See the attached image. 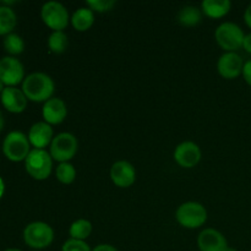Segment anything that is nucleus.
<instances>
[{"label":"nucleus","instance_id":"f257e3e1","mask_svg":"<svg viewBox=\"0 0 251 251\" xmlns=\"http://www.w3.org/2000/svg\"><path fill=\"white\" fill-rule=\"evenodd\" d=\"M22 91L27 100L32 102H44L53 98L55 83L53 78L44 73H32L22 82Z\"/></svg>","mask_w":251,"mask_h":251},{"label":"nucleus","instance_id":"f03ea898","mask_svg":"<svg viewBox=\"0 0 251 251\" xmlns=\"http://www.w3.org/2000/svg\"><path fill=\"white\" fill-rule=\"evenodd\" d=\"M176 220L181 227L188 229H198L207 221V210L205 206L196 201L184 202L176 208Z\"/></svg>","mask_w":251,"mask_h":251},{"label":"nucleus","instance_id":"7ed1b4c3","mask_svg":"<svg viewBox=\"0 0 251 251\" xmlns=\"http://www.w3.org/2000/svg\"><path fill=\"white\" fill-rule=\"evenodd\" d=\"M26 172L36 180H46L53 171V158L46 150H31L25 159Z\"/></svg>","mask_w":251,"mask_h":251},{"label":"nucleus","instance_id":"20e7f679","mask_svg":"<svg viewBox=\"0 0 251 251\" xmlns=\"http://www.w3.org/2000/svg\"><path fill=\"white\" fill-rule=\"evenodd\" d=\"M244 32L239 25L234 22H223L216 28L215 38L218 46L227 51H235L243 48V42H244Z\"/></svg>","mask_w":251,"mask_h":251},{"label":"nucleus","instance_id":"39448f33","mask_svg":"<svg viewBox=\"0 0 251 251\" xmlns=\"http://www.w3.org/2000/svg\"><path fill=\"white\" fill-rule=\"evenodd\" d=\"M24 240L33 250H42L50 247L54 240V230L48 223L32 222L24 229Z\"/></svg>","mask_w":251,"mask_h":251},{"label":"nucleus","instance_id":"423d86ee","mask_svg":"<svg viewBox=\"0 0 251 251\" xmlns=\"http://www.w3.org/2000/svg\"><path fill=\"white\" fill-rule=\"evenodd\" d=\"M77 150L78 141L75 135L71 132H60L54 136L49 146V153L53 161L64 163V162H70L76 156Z\"/></svg>","mask_w":251,"mask_h":251},{"label":"nucleus","instance_id":"0eeeda50","mask_svg":"<svg viewBox=\"0 0 251 251\" xmlns=\"http://www.w3.org/2000/svg\"><path fill=\"white\" fill-rule=\"evenodd\" d=\"M2 152L11 162H22L31 152L28 136L21 131H11L6 135L2 142Z\"/></svg>","mask_w":251,"mask_h":251},{"label":"nucleus","instance_id":"6e6552de","mask_svg":"<svg viewBox=\"0 0 251 251\" xmlns=\"http://www.w3.org/2000/svg\"><path fill=\"white\" fill-rule=\"evenodd\" d=\"M42 21L53 32L64 31L70 22L68 9L61 2L48 1L41 9Z\"/></svg>","mask_w":251,"mask_h":251},{"label":"nucleus","instance_id":"1a4fd4ad","mask_svg":"<svg viewBox=\"0 0 251 251\" xmlns=\"http://www.w3.org/2000/svg\"><path fill=\"white\" fill-rule=\"evenodd\" d=\"M0 80L6 87H15L25 80V68L19 59L4 56L0 60Z\"/></svg>","mask_w":251,"mask_h":251},{"label":"nucleus","instance_id":"9d476101","mask_svg":"<svg viewBox=\"0 0 251 251\" xmlns=\"http://www.w3.org/2000/svg\"><path fill=\"white\" fill-rule=\"evenodd\" d=\"M201 150L193 141H184L174 150V161L181 168L190 169L198 166L201 161Z\"/></svg>","mask_w":251,"mask_h":251},{"label":"nucleus","instance_id":"9b49d317","mask_svg":"<svg viewBox=\"0 0 251 251\" xmlns=\"http://www.w3.org/2000/svg\"><path fill=\"white\" fill-rule=\"evenodd\" d=\"M244 60L235 51H227L222 54L217 61L218 74L226 80H234L243 74Z\"/></svg>","mask_w":251,"mask_h":251},{"label":"nucleus","instance_id":"f8f14e48","mask_svg":"<svg viewBox=\"0 0 251 251\" xmlns=\"http://www.w3.org/2000/svg\"><path fill=\"white\" fill-rule=\"evenodd\" d=\"M110 179L118 188H130L136 180L135 167L127 161H117L110 168Z\"/></svg>","mask_w":251,"mask_h":251},{"label":"nucleus","instance_id":"ddd939ff","mask_svg":"<svg viewBox=\"0 0 251 251\" xmlns=\"http://www.w3.org/2000/svg\"><path fill=\"white\" fill-rule=\"evenodd\" d=\"M198 247L200 251H227L229 245L220 230L206 228L199 234Z\"/></svg>","mask_w":251,"mask_h":251},{"label":"nucleus","instance_id":"4468645a","mask_svg":"<svg viewBox=\"0 0 251 251\" xmlns=\"http://www.w3.org/2000/svg\"><path fill=\"white\" fill-rule=\"evenodd\" d=\"M43 122L49 125H59L66 119L68 107L61 98L53 97L47 100L42 109Z\"/></svg>","mask_w":251,"mask_h":251},{"label":"nucleus","instance_id":"2eb2a0df","mask_svg":"<svg viewBox=\"0 0 251 251\" xmlns=\"http://www.w3.org/2000/svg\"><path fill=\"white\" fill-rule=\"evenodd\" d=\"M53 139V127L46 122L36 123L32 125L28 131L29 144L37 150H46V147L50 146Z\"/></svg>","mask_w":251,"mask_h":251},{"label":"nucleus","instance_id":"dca6fc26","mask_svg":"<svg viewBox=\"0 0 251 251\" xmlns=\"http://www.w3.org/2000/svg\"><path fill=\"white\" fill-rule=\"evenodd\" d=\"M1 104L5 109L14 114H20L27 107V97L24 91L16 87H5L1 95Z\"/></svg>","mask_w":251,"mask_h":251},{"label":"nucleus","instance_id":"f3484780","mask_svg":"<svg viewBox=\"0 0 251 251\" xmlns=\"http://www.w3.org/2000/svg\"><path fill=\"white\" fill-rule=\"evenodd\" d=\"M232 9V2L229 0H205L201 4V11L210 19H222Z\"/></svg>","mask_w":251,"mask_h":251},{"label":"nucleus","instance_id":"a211bd4d","mask_svg":"<svg viewBox=\"0 0 251 251\" xmlns=\"http://www.w3.org/2000/svg\"><path fill=\"white\" fill-rule=\"evenodd\" d=\"M71 25L77 32H86L95 24V12L90 7H80L73 14Z\"/></svg>","mask_w":251,"mask_h":251},{"label":"nucleus","instance_id":"6ab92c4d","mask_svg":"<svg viewBox=\"0 0 251 251\" xmlns=\"http://www.w3.org/2000/svg\"><path fill=\"white\" fill-rule=\"evenodd\" d=\"M202 15L201 9L193 5H186L178 12V21L184 27L198 26L202 20Z\"/></svg>","mask_w":251,"mask_h":251},{"label":"nucleus","instance_id":"aec40b11","mask_svg":"<svg viewBox=\"0 0 251 251\" xmlns=\"http://www.w3.org/2000/svg\"><path fill=\"white\" fill-rule=\"evenodd\" d=\"M16 14L11 7L6 5L0 6V36H7L12 33L14 28L16 27Z\"/></svg>","mask_w":251,"mask_h":251},{"label":"nucleus","instance_id":"412c9836","mask_svg":"<svg viewBox=\"0 0 251 251\" xmlns=\"http://www.w3.org/2000/svg\"><path fill=\"white\" fill-rule=\"evenodd\" d=\"M92 233V223L85 218H80L76 220L75 222L71 223L70 228H69V235L73 239L83 240L85 242Z\"/></svg>","mask_w":251,"mask_h":251},{"label":"nucleus","instance_id":"4be33fe9","mask_svg":"<svg viewBox=\"0 0 251 251\" xmlns=\"http://www.w3.org/2000/svg\"><path fill=\"white\" fill-rule=\"evenodd\" d=\"M69 46V38L64 31L51 32L48 38V48L50 53L61 54Z\"/></svg>","mask_w":251,"mask_h":251},{"label":"nucleus","instance_id":"5701e85b","mask_svg":"<svg viewBox=\"0 0 251 251\" xmlns=\"http://www.w3.org/2000/svg\"><path fill=\"white\" fill-rule=\"evenodd\" d=\"M55 176L61 184L64 185H70L75 181L76 179V169L70 162H64V163H59L56 167Z\"/></svg>","mask_w":251,"mask_h":251},{"label":"nucleus","instance_id":"b1692460","mask_svg":"<svg viewBox=\"0 0 251 251\" xmlns=\"http://www.w3.org/2000/svg\"><path fill=\"white\" fill-rule=\"evenodd\" d=\"M4 48L10 55H19L25 50V42L21 36L16 33H10L4 39Z\"/></svg>","mask_w":251,"mask_h":251},{"label":"nucleus","instance_id":"393cba45","mask_svg":"<svg viewBox=\"0 0 251 251\" xmlns=\"http://www.w3.org/2000/svg\"><path fill=\"white\" fill-rule=\"evenodd\" d=\"M87 7H90L93 12L98 14H104V12L110 11L113 7L117 5L115 0H87L86 1Z\"/></svg>","mask_w":251,"mask_h":251},{"label":"nucleus","instance_id":"a878e982","mask_svg":"<svg viewBox=\"0 0 251 251\" xmlns=\"http://www.w3.org/2000/svg\"><path fill=\"white\" fill-rule=\"evenodd\" d=\"M61 251H92V249L83 240H77L70 238V239H68L64 243L63 247H61Z\"/></svg>","mask_w":251,"mask_h":251},{"label":"nucleus","instance_id":"bb28decb","mask_svg":"<svg viewBox=\"0 0 251 251\" xmlns=\"http://www.w3.org/2000/svg\"><path fill=\"white\" fill-rule=\"evenodd\" d=\"M243 76H244L245 82L251 87V59L250 60L245 61L244 64V69H243Z\"/></svg>","mask_w":251,"mask_h":251},{"label":"nucleus","instance_id":"cd10ccee","mask_svg":"<svg viewBox=\"0 0 251 251\" xmlns=\"http://www.w3.org/2000/svg\"><path fill=\"white\" fill-rule=\"evenodd\" d=\"M92 251H118V249L110 244H100L93 248Z\"/></svg>","mask_w":251,"mask_h":251},{"label":"nucleus","instance_id":"c85d7f7f","mask_svg":"<svg viewBox=\"0 0 251 251\" xmlns=\"http://www.w3.org/2000/svg\"><path fill=\"white\" fill-rule=\"evenodd\" d=\"M243 48L245 49V51L251 54V32L250 33L245 34L244 42H243Z\"/></svg>","mask_w":251,"mask_h":251},{"label":"nucleus","instance_id":"c756f323","mask_svg":"<svg viewBox=\"0 0 251 251\" xmlns=\"http://www.w3.org/2000/svg\"><path fill=\"white\" fill-rule=\"evenodd\" d=\"M244 21L249 28H251V4L245 9L244 11Z\"/></svg>","mask_w":251,"mask_h":251},{"label":"nucleus","instance_id":"7c9ffc66","mask_svg":"<svg viewBox=\"0 0 251 251\" xmlns=\"http://www.w3.org/2000/svg\"><path fill=\"white\" fill-rule=\"evenodd\" d=\"M4 193H5V184H4V180L1 179V176H0V199L2 198Z\"/></svg>","mask_w":251,"mask_h":251},{"label":"nucleus","instance_id":"2f4dec72","mask_svg":"<svg viewBox=\"0 0 251 251\" xmlns=\"http://www.w3.org/2000/svg\"><path fill=\"white\" fill-rule=\"evenodd\" d=\"M2 127H4V118H2L1 112H0V131L2 130Z\"/></svg>","mask_w":251,"mask_h":251},{"label":"nucleus","instance_id":"473e14b6","mask_svg":"<svg viewBox=\"0 0 251 251\" xmlns=\"http://www.w3.org/2000/svg\"><path fill=\"white\" fill-rule=\"evenodd\" d=\"M5 87H6V86H5L4 83H2V81L0 80V95H1V93H2V91L5 90Z\"/></svg>","mask_w":251,"mask_h":251},{"label":"nucleus","instance_id":"72a5a7b5","mask_svg":"<svg viewBox=\"0 0 251 251\" xmlns=\"http://www.w3.org/2000/svg\"><path fill=\"white\" fill-rule=\"evenodd\" d=\"M4 251H21L20 249H15V248H10V249H6V250H4Z\"/></svg>","mask_w":251,"mask_h":251},{"label":"nucleus","instance_id":"f704fd0d","mask_svg":"<svg viewBox=\"0 0 251 251\" xmlns=\"http://www.w3.org/2000/svg\"><path fill=\"white\" fill-rule=\"evenodd\" d=\"M227 251H238L237 249H234V248H228V249H227Z\"/></svg>","mask_w":251,"mask_h":251},{"label":"nucleus","instance_id":"c9c22d12","mask_svg":"<svg viewBox=\"0 0 251 251\" xmlns=\"http://www.w3.org/2000/svg\"><path fill=\"white\" fill-rule=\"evenodd\" d=\"M33 251H39V250H33Z\"/></svg>","mask_w":251,"mask_h":251}]
</instances>
